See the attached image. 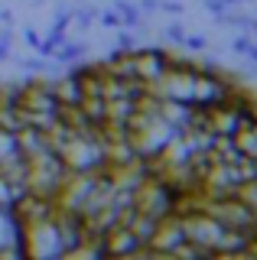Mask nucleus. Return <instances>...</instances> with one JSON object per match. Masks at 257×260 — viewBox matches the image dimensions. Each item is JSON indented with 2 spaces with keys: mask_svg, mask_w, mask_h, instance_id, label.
<instances>
[{
  "mask_svg": "<svg viewBox=\"0 0 257 260\" xmlns=\"http://www.w3.org/2000/svg\"><path fill=\"white\" fill-rule=\"evenodd\" d=\"M108 257H150V254H147V244L131 228L117 224L108 231Z\"/></svg>",
  "mask_w": 257,
  "mask_h": 260,
  "instance_id": "nucleus-1",
  "label": "nucleus"
},
{
  "mask_svg": "<svg viewBox=\"0 0 257 260\" xmlns=\"http://www.w3.org/2000/svg\"><path fill=\"white\" fill-rule=\"evenodd\" d=\"M85 52H88V43H85V39H66V43L55 49L52 59L59 62V65H75V62L85 59Z\"/></svg>",
  "mask_w": 257,
  "mask_h": 260,
  "instance_id": "nucleus-2",
  "label": "nucleus"
},
{
  "mask_svg": "<svg viewBox=\"0 0 257 260\" xmlns=\"http://www.w3.org/2000/svg\"><path fill=\"white\" fill-rule=\"evenodd\" d=\"M114 10L120 13V23H124L127 29H140L143 26V13L137 4H131V0H114Z\"/></svg>",
  "mask_w": 257,
  "mask_h": 260,
  "instance_id": "nucleus-3",
  "label": "nucleus"
},
{
  "mask_svg": "<svg viewBox=\"0 0 257 260\" xmlns=\"http://www.w3.org/2000/svg\"><path fill=\"white\" fill-rule=\"evenodd\" d=\"M235 143H238V150L244 153V156L257 159V124L241 127V130H238V137H235Z\"/></svg>",
  "mask_w": 257,
  "mask_h": 260,
  "instance_id": "nucleus-4",
  "label": "nucleus"
},
{
  "mask_svg": "<svg viewBox=\"0 0 257 260\" xmlns=\"http://www.w3.org/2000/svg\"><path fill=\"white\" fill-rule=\"evenodd\" d=\"M91 20H98V10H94V7H75V13H72V23H75L82 32L91 26Z\"/></svg>",
  "mask_w": 257,
  "mask_h": 260,
  "instance_id": "nucleus-5",
  "label": "nucleus"
},
{
  "mask_svg": "<svg viewBox=\"0 0 257 260\" xmlns=\"http://www.w3.org/2000/svg\"><path fill=\"white\" fill-rule=\"evenodd\" d=\"M10 46H13V26L7 23V26H0V62H10L13 59Z\"/></svg>",
  "mask_w": 257,
  "mask_h": 260,
  "instance_id": "nucleus-6",
  "label": "nucleus"
},
{
  "mask_svg": "<svg viewBox=\"0 0 257 260\" xmlns=\"http://www.w3.org/2000/svg\"><path fill=\"white\" fill-rule=\"evenodd\" d=\"M117 49H120V52L137 49V43H134V36H131V29H127V26H117Z\"/></svg>",
  "mask_w": 257,
  "mask_h": 260,
  "instance_id": "nucleus-7",
  "label": "nucleus"
},
{
  "mask_svg": "<svg viewBox=\"0 0 257 260\" xmlns=\"http://www.w3.org/2000/svg\"><path fill=\"white\" fill-rule=\"evenodd\" d=\"M98 20H101V26H108V29L124 26V23H120V13L114 10V7H111V10H101V13H98Z\"/></svg>",
  "mask_w": 257,
  "mask_h": 260,
  "instance_id": "nucleus-8",
  "label": "nucleus"
},
{
  "mask_svg": "<svg viewBox=\"0 0 257 260\" xmlns=\"http://www.w3.org/2000/svg\"><path fill=\"white\" fill-rule=\"evenodd\" d=\"M202 7H205L212 16H221L224 10H231L235 4H231V0H202Z\"/></svg>",
  "mask_w": 257,
  "mask_h": 260,
  "instance_id": "nucleus-9",
  "label": "nucleus"
},
{
  "mask_svg": "<svg viewBox=\"0 0 257 260\" xmlns=\"http://www.w3.org/2000/svg\"><path fill=\"white\" fill-rule=\"evenodd\" d=\"M20 69H26V72H49V59H20Z\"/></svg>",
  "mask_w": 257,
  "mask_h": 260,
  "instance_id": "nucleus-10",
  "label": "nucleus"
},
{
  "mask_svg": "<svg viewBox=\"0 0 257 260\" xmlns=\"http://www.w3.org/2000/svg\"><path fill=\"white\" fill-rule=\"evenodd\" d=\"M166 39L176 43V46H182V39H186V26H182V23H170V26H166Z\"/></svg>",
  "mask_w": 257,
  "mask_h": 260,
  "instance_id": "nucleus-11",
  "label": "nucleus"
},
{
  "mask_svg": "<svg viewBox=\"0 0 257 260\" xmlns=\"http://www.w3.org/2000/svg\"><path fill=\"white\" fill-rule=\"evenodd\" d=\"M182 46H186V49H192V52H202V49H208V36H189V32H186Z\"/></svg>",
  "mask_w": 257,
  "mask_h": 260,
  "instance_id": "nucleus-12",
  "label": "nucleus"
},
{
  "mask_svg": "<svg viewBox=\"0 0 257 260\" xmlns=\"http://www.w3.org/2000/svg\"><path fill=\"white\" fill-rule=\"evenodd\" d=\"M251 39H254V36H247V32H241V36H235V39H231V52L244 55V49L251 46Z\"/></svg>",
  "mask_w": 257,
  "mask_h": 260,
  "instance_id": "nucleus-13",
  "label": "nucleus"
},
{
  "mask_svg": "<svg viewBox=\"0 0 257 260\" xmlns=\"http://www.w3.org/2000/svg\"><path fill=\"white\" fill-rule=\"evenodd\" d=\"M159 10H163V13H170V16H179L182 10H186V7H182L179 0H159Z\"/></svg>",
  "mask_w": 257,
  "mask_h": 260,
  "instance_id": "nucleus-14",
  "label": "nucleus"
},
{
  "mask_svg": "<svg viewBox=\"0 0 257 260\" xmlns=\"http://www.w3.org/2000/svg\"><path fill=\"white\" fill-rule=\"evenodd\" d=\"M140 13H159V0H140Z\"/></svg>",
  "mask_w": 257,
  "mask_h": 260,
  "instance_id": "nucleus-15",
  "label": "nucleus"
},
{
  "mask_svg": "<svg viewBox=\"0 0 257 260\" xmlns=\"http://www.w3.org/2000/svg\"><path fill=\"white\" fill-rule=\"evenodd\" d=\"M23 39H26V43L33 46V49L39 46V32H36V29H23Z\"/></svg>",
  "mask_w": 257,
  "mask_h": 260,
  "instance_id": "nucleus-16",
  "label": "nucleus"
},
{
  "mask_svg": "<svg viewBox=\"0 0 257 260\" xmlns=\"http://www.w3.org/2000/svg\"><path fill=\"white\" fill-rule=\"evenodd\" d=\"M244 55H247V59H251V62L257 65V39H251V46L244 49Z\"/></svg>",
  "mask_w": 257,
  "mask_h": 260,
  "instance_id": "nucleus-17",
  "label": "nucleus"
},
{
  "mask_svg": "<svg viewBox=\"0 0 257 260\" xmlns=\"http://www.w3.org/2000/svg\"><path fill=\"white\" fill-rule=\"evenodd\" d=\"M13 20V10H0V23H10Z\"/></svg>",
  "mask_w": 257,
  "mask_h": 260,
  "instance_id": "nucleus-18",
  "label": "nucleus"
},
{
  "mask_svg": "<svg viewBox=\"0 0 257 260\" xmlns=\"http://www.w3.org/2000/svg\"><path fill=\"white\" fill-rule=\"evenodd\" d=\"M231 4H251V0H231Z\"/></svg>",
  "mask_w": 257,
  "mask_h": 260,
  "instance_id": "nucleus-19",
  "label": "nucleus"
}]
</instances>
